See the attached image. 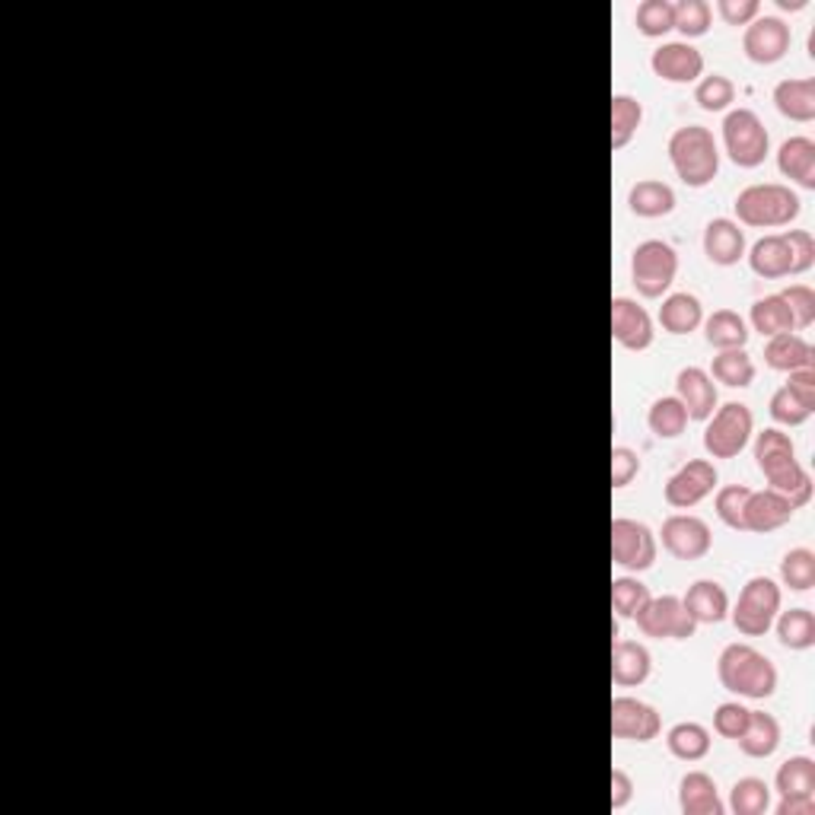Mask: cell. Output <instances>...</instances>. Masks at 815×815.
Masks as SVG:
<instances>
[{"instance_id":"db71d44e","label":"cell","mask_w":815,"mask_h":815,"mask_svg":"<svg viewBox=\"0 0 815 815\" xmlns=\"http://www.w3.org/2000/svg\"><path fill=\"white\" fill-rule=\"evenodd\" d=\"M777 815H815V799L813 796H784Z\"/></svg>"},{"instance_id":"ac0fdd59","label":"cell","mask_w":815,"mask_h":815,"mask_svg":"<svg viewBox=\"0 0 815 815\" xmlns=\"http://www.w3.org/2000/svg\"><path fill=\"white\" fill-rule=\"evenodd\" d=\"M796 513L791 500L777 491H752L748 503H745V532H774L781 526H787Z\"/></svg>"},{"instance_id":"bcb514c9","label":"cell","mask_w":815,"mask_h":815,"mask_svg":"<svg viewBox=\"0 0 815 815\" xmlns=\"http://www.w3.org/2000/svg\"><path fill=\"white\" fill-rule=\"evenodd\" d=\"M745 723H748V707H742L740 701H726L714 711V730L723 740H740Z\"/></svg>"},{"instance_id":"cb8c5ba5","label":"cell","mask_w":815,"mask_h":815,"mask_svg":"<svg viewBox=\"0 0 815 815\" xmlns=\"http://www.w3.org/2000/svg\"><path fill=\"white\" fill-rule=\"evenodd\" d=\"M748 265L752 272L765 281H777V277H787L793 274V255H791V243L787 236H765L758 240L752 252H748Z\"/></svg>"},{"instance_id":"7402d4cb","label":"cell","mask_w":815,"mask_h":815,"mask_svg":"<svg viewBox=\"0 0 815 815\" xmlns=\"http://www.w3.org/2000/svg\"><path fill=\"white\" fill-rule=\"evenodd\" d=\"M774 105L784 119L791 122H813L815 119V80L803 77V80H781L774 86Z\"/></svg>"},{"instance_id":"681fc988","label":"cell","mask_w":815,"mask_h":815,"mask_svg":"<svg viewBox=\"0 0 815 815\" xmlns=\"http://www.w3.org/2000/svg\"><path fill=\"white\" fill-rule=\"evenodd\" d=\"M787 243H791V255H793V274L809 272L815 265V240L806 233V230H791L784 233Z\"/></svg>"},{"instance_id":"816d5d0a","label":"cell","mask_w":815,"mask_h":815,"mask_svg":"<svg viewBox=\"0 0 815 815\" xmlns=\"http://www.w3.org/2000/svg\"><path fill=\"white\" fill-rule=\"evenodd\" d=\"M787 386H791L793 393L803 398V401H806V405H809V408L815 411V367H806V370H793L791 383H787Z\"/></svg>"},{"instance_id":"f5cc1de1","label":"cell","mask_w":815,"mask_h":815,"mask_svg":"<svg viewBox=\"0 0 815 815\" xmlns=\"http://www.w3.org/2000/svg\"><path fill=\"white\" fill-rule=\"evenodd\" d=\"M631 796H634V784H631V777H628L621 767H615V771H612V809H624Z\"/></svg>"},{"instance_id":"d6a6232c","label":"cell","mask_w":815,"mask_h":815,"mask_svg":"<svg viewBox=\"0 0 815 815\" xmlns=\"http://www.w3.org/2000/svg\"><path fill=\"white\" fill-rule=\"evenodd\" d=\"M711 379L730 386V389H745L755 379V364H752V357L742 347H736V350H720L714 357V364H711Z\"/></svg>"},{"instance_id":"7a4b0ae2","label":"cell","mask_w":815,"mask_h":815,"mask_svg":"<svg viewBox=\"0 0 815 815\" xmlns=\"http://www.w3.org/2000/svg\"><path fill=\"white\" fill-rule=\"evenodd\" d=\"M669 160H672L675 175L689 189H704L720 173V150H716L714 134L707 128H701V124L679 128L669 137Z\"/></svg>"},{"instance_id":"4fadbf2b","label":"cell","mask_w":815,"mask_h":815,"mask_svg":"<svg viewBox=\"0 0 815 815\" xmlns=\"http://www.w3.org/2000/svg\"><path fill=\"white\" fill-rule=\"evenodd\" d=\"M660 714L646 701L621 694L612 701V736L628 742H650L660 736Z\"/></svg>"},{"instance_id":"6da1fadb","label":"cell","mask_w":815,"mask_h":815,"mask_svg":"<svg viewBox=\"0 0 815 815\" xmlns=\"http://www.w3.org/2000/svg\"><path fill=\"white\" fill-rule=\"evenodd\" d=\"M716 675H720V685L726 692L740 694V697L765 701L777 692V669L765 653H758L748 643L723 646V653L716 660Z\"/></svg>"},{"instance_id":"8992f818","label":"cell","mask_w":815,"mask_h":815,"mask_svg":"<svg viewBox=\"0 0 815 815\" xmlns=\"http://www.w3.org/2000/svg\"><path fill=\"white\" fill-rule=\"evenodd\" d=\"M781 612V587L767 577H752L742 587L740 602L733 609V624L745 638H765Z\"/></svg>"},{"instance_id":"3957f363","label":"cell","mask_w":815,"mask_h":815,"mask_svg":"<svg viewBox=\"0 0 815 815\" xmlns=\"http://www.w3.org/2000/svg\"><path fill=\"white\" fill-rule=\"evenodd\" d=\"M799 195L791 185H777V182H765V185H748L742 189L736 198V217L745 226H787L799 217Z\"/></svg>"},{"instance_id":"7dc6e473","label":"cell","mask_w":815,"mask_h":815,"mask_svg":"<svg viewBox=\"0 0 815 815\" xmlns=\"http://www.w3.org/2000/svg\"><path fill=\"white\" fill-rule=\"evenodd\" d=\"M781 297L787 299L796 328H809V325H813L815 322V291L813 287H806V284H793L791 291H784Z\"/></svg>"},{"instance_id":"1f68e13d","label":"cell","mask_w":815,"mask_h":815,"mask_svg":"<svg viewBox=\"0 0 815 815\" xmlns=\"http://www.w3.org/2000/svg\"><path fill=\"white\" fill-rule=\"evenodd\" d=\"M704 335H707V342L716 350H736V347H745V342H748L745 319L733 309H716L714 316L704 322Z\"/></svg>"},{"instance_id":"2e32d148","label":"cell","mask_w":815,"mask_h":815,"mask_svg":"<svg viewBox=\"0 0 815 815\" xmlns=\"http://www.w3.org/2000/svg\"><path fill=\"white\" fill-rule=\"evenodd\" d=\"M758 469L765 471L771 491H777V495L787 497L796 510H799V507H806V503L813 500V478H809L806 469L796 462V456H781V459H771V462L758 466Z\"/></svg>"},{"instance_id":"484cf974","label":"cell","mask_w":815,"mask_h":815,"mask_svg":"<svg viewBox=\"0 0 815 815\" xmlns=\"http://www.w3.org/2000/svg\"><path fill=\"white\" fill-rule=\"evenodd\" d=\"M777 170L793 179L796 185L815 192V141L809 137H791L777 150Z\"/></svg>"},{"instance_id":"f546056e","label":"cell","mask_w":815,"mask_h":815,"mask_svg":"<svg viewBox=\"0 0 815 815\" xmlns=\"http://www.w3.org/2000/svg\"><path fill=\"white\" fill-rule=\"evenodd\" d=\"M748 319H752V328H755L758 335H765V338H774V335H784V332H793V328H796L791 306H787V299L781 297V294H771V297L758 299V303L752 306Z\"/></svg>"},{"instance_id":"277c9868","label":"cell","mask_w":815,"mask_h":815,"mask_svg":"<svg viewBox=\"0 0 815 815\" xmlns=\"http://www.w3.org/2000/svg\"><path fill=\"white\" fill-rule=\"evenodd\" d=\"M679 274V252L663 240H646L631 255V281L638 294L646 299H660L672 287Z\"/></svg>"},{"instance_id":"52a82bcc","label":"cell","mask_w":815,"mask_h":815,"mask_svg":"<svg viewBox=\"0 0 815 815\" xmlns=\"http://www.w3.org/2000/svg\"><path fill=\"white\" fill-rule=\"evenodd\" d=\"M752 430H755V418H752L748 405L730 401V405L716 408L714 415L707 418L704 449H707L714 459H733V456H740L742 449L748 446Z\"/></svg>"},{"instance_id":"9c48e42d","label":"cell","mask_w":815,"mask_h":815,"mask_svg":"<svg viewBox=\"0 0 815 815\" xmlns=\"http://www.w3.org/2000/svg\"><path fill=\"white\" fill-rule=\"evenodd\" d=\"M612 561L618 568L641 573L656 564V536L638 519H612Z\"/></svg>"},{"instance_id":"4316f807","label":"cell","mask_w":815,"mask_h":815,"mask_svg":"<svg viewBox=\"0 0 815 815\" xmlns=\"http://www.w3.org/2000/svg\"><path fill=\"white\" fill-rule=\"evenodd\" d=\"M736 742L748 758H771L781 745V723L765 711H748V723Z\"/></svg>"},{"instance_id":"e575fe53","label":"cell","mask_w":815,"mask_h":815,"mask_svg":"<svg viewBox=\"0 0 815 815\" xmlns=\"http://www.w3.org/2000/svg\"><path fill=\"white\" fill-rule=\"evenodd\" d=\"M646 424H650V430H653L656 437L675 440V437H682L685 427H689V411H685V405H682L679 398L666 396L660 398V401H653V408H650V415H646Z\"/></svg>"},{"instance_id":"d590c367","label":"cell","mask_w":815,"mask_h":815,"mask_svg":"<svg viewBox=\"0 0 815 815\" xmlns=\"http://www.w3.org/2000/svg\"><path fill=\"white\" fill-rule=\"evenodd\" d=\"M777 638L787 650H809L815 646V615L809 609L777 612Z\"/></svg>"},{"instance_id":"836d02e7","label":"cell","mask_w":815,"mask_h":815,"mask_svg":"<svg viewBox=\"0 0 815 815\" xmlns=\"http://www.w3.org/2000/svg\"><path fill=\"white\" fill-rule=\"evenodd\" d=\"M777 793L781 796H813L815 793V762L806 755H796L787 758L784 765L777 767Z\"/></svg>"},{"instance_id":"c3c4849f","label":"cell","mask_w":815,"mask_h":815,"mask_svg":"<svg viewBox=\"0 0 815 815\" xmlns=\"http://www.w3.org/2000/svg\"><path fill=\"white\" fill-rule=\"evenodd\" d=\"M641 471V456L628 446H615L612 449V488H628L631 478H638Z\"/></svg>"},{"instance_id":"f6af8a7d","label":"cell","mask_w":815,"mask_h":815,"mask_svg":"<svg viewBox=\"0 0 815 815\" xmlns=\"http://www.w3.org/2000/svg\"><path fill=\"white\" fill-rule=\"evenodd\" d=\"M752 488L745 485H730L716 491V517L723 519L730 529H745V503H748Z\"/></svg>"},{"instance_id":"f1b7e54d","label":"cell","mask_w":815,"mask_h":815,"mask_svg":"<svg viewBox=\"0 0 815 815\" xmlns=\"http://www.w3.org/2000/svg\"><path fill=\"white\" fill-rule=\"evenodd\" d=\"M704 319V306L694 294H669L660 306V325L669 335H689Z\"/></svg>"},{"instance_id":"ab89813d","label":"cell","mask_w":815,"mask_h":815,"mask_svg":"<svg viewBox=\"0 0 815 815\" xmlns=\"http://www.w3.org/2000/svg\"><path fill=\"white\" fill-rule=\"evenodd\" d=\"M634 23H638L641 35L660 39V35H666V32L675 29V7L669 0H643L641 7H638Z\"/></svg>"},{"instance_id":"f907efd6","label":"cell","mask_w":815,"mask_h":815,"mask_svg":"<svg viewBox=\"0 0 815 815\" xmlns=\"http://www.w3.org/2000/svg\"><path fill=\"white\" fill-rule=\"evenodd\" d=\"M716 10H720L723 23L748 26L758 13H762V3H758V0H720Z\"/></svg>"},{"instance_id":"44dd1931","label":"cell","mask_w":815,"mask_h":815,"mask_svg":"<svg viewBox=\"0 0 815 815\" xmlns=\"http://www.w3.org/2000/svg\"><path fill=\"white\" fill-rule=\"evenodd\" d=\"M650 653L646 646L638 641H615L612 646V682L621 689H634L650 679Z\"/></svg>"},{"instance_id":"5bb4252c","label":"cell","mask_w":815,"mask_h":815,"mask_svg":"<svg viewBox=\"0 0 815 815\" xmlns=\"http://www.w3.org/2000/svg\"><path fill=\"white\" fill-rule=\"evenodd\" d=\"M650 68L666 83H694L704 74V54L689 42H666L653 51Z\"/></svg>"},{"instance_id":"5b68a950","label":"cell","mask_w":815,"mask_h":815,"mask_svg":"<svg viewBox=\"0 0 815 815\" xmlns=\"http://www.w3.org/2000/svg\"><path fill=\"white\" fill-rule=\"evenodd\" d=\"M723 147L740 170H755L767 160L771 137L752 109H733L723 119Z\"/></svg>"},{"instance_id":"8d00e7d4","label":"cell","mask_w":815,"mask_h":815,"mask_svg":"<svg viewBox=\"0 0 815 815\" xmlns=\"http://www.w3.org/2000/svg\"><path fill=\"white\" fill-rule=\"evenodd\" d=\"M643 122V105L628 93L612 96V150H621L631 144Z\"/></svg>"},{"instance_id":"7bdbcfd3","label":"cell","mask_w":815,"mask_h":815,"mask_svg":"<svg viewBox=\"0 0 815 815\" xmlns=\"http://www.w3.org/2000/svg\"><path fill=\"white\" fill-rule=\"evenodd\" d=\"M675 7V29L689 39H701L711 29V3L707 0H679Z\"/></svg>"},{"instance_id":"603a6c76","label":"cell","mask_w":815,"mask_h":815,"mask_svg":"<svg viewBox=\"0 0 815 815\" xmlns=\"http://www.w3.org/2000/svg\"><path fill=\"white\" fill-rule=\"evenodd\" d=\"M682 602H685L689 615L697 624H720L723 618L730 615V595L714 580H697V583H692Z\"/></svg>"},{"instance_id":"60d3db41","label":"cell","mask_w":815,"mask_h":815,"mask_svg":"<svg viewBox=\"0 0 815 815\" xmlns=\"http://www.w3.org/2000/svg\"><path fill=\"white\" fill-rule=\"evenodd\" d=\"M781 580L796 590V593H806L815 587V554L809 548H793L787 551V558L781 561Z\"/></svg>"},{"instance_id":"4dcf8cb0","label":"cell","mask_w":815,"mask_h":815,"mask_svg":"<svg viewBox=\"0 0 815 815\" xmlns=\"http://www.w3.org/2000/svg\"><path fill=\"white\" fill-rule=\"evenodd\" d=\"M666 745L682 762H701L711 752V733L701 723H675L666 733Z\"/></svg>"},{"instance_id":"7c38bea8","label":"cell","mask_w":815,"mask_h":815,"mask_svg":"<svg viewBox=\"0 0 815 815\" xmlns=\"http://www.w3.org/2000/svg\"><path fill=\"white\" fill-rule=\"evenodd\" d=\"M663 548L669 554H675L679 561H697L711 551V526L704 519L689 517V513H675L663 522Z\"/></svg>"},{"instance_id":"d4e9b609","label":"cell","mask_w":815,"mask_h":815,"mask_svg":"<svg viewBox=\"0 0 815 815\" xmlns=\"http://www.w3.org/2000/svg\"><path fill=\"white\" fill-rule=\"evenodd\" d=\"M679 806L685 815H723L714 777L704 771H689L679 784Z\"/></svg>"},{"instance_id":"e0dca14e","label":"cell","mask_w":815,"mask_h":815,"mask_svg":"<svg viewBox=\"0 0 815 815\" xmlns=\"http://www.w3.org/2000/svg\"><path fill=\"white\" fill-rule=\"evenodd\" d=\"M675 398L685 405L689 420H707L716 408V386L711 373L701 367H685L675 376Z\"/></svg>"},{"instance_id":"11a10c76","label":"cell","mask_w":815,"mask_h":815,"mask_svg":"<svg viewBox=\"0 0 815 815\" xmlns=\"http://www.w3.org/2000/svg\"><path fill=\"white\" fill-rule=\"evenodd\" d=\"M777 3H781L784 10H803V7H806V0H777Z\"/></svg>"},{"instance_id":"30bf717a","label":"cell","mask_w":815,"mask_h":815,"mask_svg":"<svg viewBox=\"0 0 815 815\" xmlns=\"http://www.w3.org/2000/svg\"><path fill=\"white\" fill-rule=\"evenodd\" d=\"M791 26L781 17H755L742 32V51L755 64H777L791 51Z\"/></svg>"},{"instance_id":"ba28073f","label":"cell","mask_w":815,"mask_h":815,"mask_svg":"<svg viewBox=\"0 0 815 815\" xmlns=\"http://www.w3.org/2000/svg\"><path fill=\"white\" fill-rule=\"evenodd\" d=\"M634 621L643 638H653V641H689L697 628V621L689 615L679 595H656V599L650 595V602L643 605V612Z\"/></svg>"},{"instance_id":"f35d334b","label":"cell","mask_w":815,"mask_h":815,"mask_svg":"<svg viewBox=\"0 0 815 815\" xmlns=\"http://www.w3.org/2000/svg\"><path fill=\"white\" fill-rule=\"evenodd\" d=\"M650 602V590L634 577H618L612 580V609L621 621H634L641 615L643 605Z\"/></svg>"},{"instance_id":"74e56055","label":"cell","mask_w":815,"mask_h":815,"mask_svg":"<svg viewBox=\"0 0 815 815\" xmlns=\"http://www.w3.org/2000/svg\"><path fill=\"white\" fill-rule=\"evenodd\" d=\"M730 809L736 815H765L771 809V787L762 777H742L733 784Z\"/></svg>"},{"instance_id":"ffe728a7","label":"cell","mask_w":815,"mask_h":815,"mask_svg":"<svg viewBox=\"0 0 815 815\" xmlns=\"http://www.w3.org/2000/svg\"><path fill=\"white\" fill-rule=\"evenodd\" d=\"M765 364L777 373H793L815 367V350L809 342H803L799 335L784 332V335H774L767 338L765 345Z\"/></svg>"},{"instance_id":"b9f144b4","label":"cell","mask_w":815,"mask_h":815,"mask_svg":"<svg viewBox=\"0 0 815 815\" xmlns=\"http://www.w3.org/2000/svg\"><path fill=\"white\" fill-rule=\"evenodd\" d=\"M736 100V86L733 80L723 74H711L701 77L697 86H694V102L704 109V112H723L730 109V102Z\"/></svg>"},{"instance_id":"d6986e66","label":"cell","mask_w":815,"mask_h":815,"mask_svg":"<svg viewBox=\"0 0 815 815\" xmlns=\"http://www.w3.org/2000/svg\"><path fill=\"white\" fill-rule=\"evenodd\" d=\"M704 255L714 262V265H736L742 255H745V233L740 230V223L726 221V217H716L707 223L704 230Z\"/></svg>"},{"instance_id":"ee69618b","label":"cell","mask_w":815,"mask_h":815,"mask_svg":"<svg viewBox=\"0 0 815 815\" xmlns=\"http://www.w3.org/2000/svg\"><path fill=\"white\" fill-rule=\"evenodd\" d=\"M767 411H771V418L777 420V424H784V427H799V424H806V420L813 418V408L796 396L791 386H781V389L771 396Z\"/></svg>"},{"instance_id":"8fae6325","label":"cell","mask_w":815,"mask_h":815,"mask_svg":"<svg viewBox=\"0 0 815 815\" xmlns=\"http://www.w3.org/2000/svg\"><path fill=\"white\" fill-rule=\"evenodd\" d=\"M716 481H720V475H716L714 462L692 459L666 481V503L675 510H689L707 495H714Z\"/></svg>"},{"instance_id":"9a60e30c","label":"cell","mask_w":815,"mask_h":815,"mask_svg":"<svg viewBox=\"0 0 815 815\" xmlns=\"http://www.w3.org/2000/svg\"><path fill=\"white\" fill-rule=\"evenodd\" d=\"M612 338L628 350H646L653 345V319L634 299H612Z\"/></svg>"},{"instance_id":"83f0119b","label":"cell","mask_w":815,"mask_h":815,"mask_svg":"<svg viewBox=\"0 0 815 815\" xmlns=\"http://www.w3.org/2000/svg\"><path fill=\"white\" fill-rule=\"evenodd\" d=\"M628 207H631V214H638L643 221H656V217H666V214L675 211V192L669 189L666 182L643 179L631 189Z\"/></svg>"}]
</instances>
